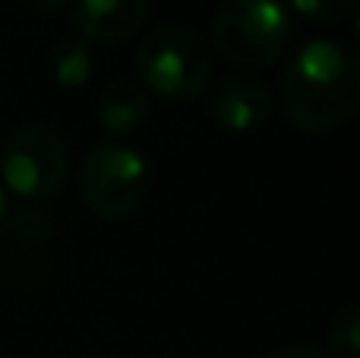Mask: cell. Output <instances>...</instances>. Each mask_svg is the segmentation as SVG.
Instances as JSON below:
<instances>
[{
  "label": "cell",
  "mask_w": 360,
  "mask_h": 358,
  "mask_svg": "<svg viewBox=\"0 0 360 358\" xmlns=\"http://www.w3.org/2000/svg\"><path fill=\"white\" fill-rule=\"evenodd\" d=\"M54 235V216L44 203H22L19 209H10L4 238H0V270L13 279L38 276L32 270V260H41L44 245Z\"/></svg>",
  "instance_id": "cell-7"
},
{
  "label": "cell",
  "mask_w": 360,
  "mask_h": 358,
  "mask_svg": "<svg viewBox=\"0 0 360 358\" xmlns=\"http://www.w3.org/2000/svg\"><path fill=\"white\" fill-rule=\"evenodd\" d=\"M63 137L48 124H22L0 146V187L22 203H48L67 181Z\"/></svg>",
  "instance_id": "cell-4"
},
{
  "label": "cell",
  "mask_w": 360,
  "mask_h": 358,
  "mask_svg": "<svg viewBox=\"0 0 360 358\" xmlns=\"http://www.w3.org/2000/svg\"><path fill=\"white\" fill-rule=\"evenodd\" d=\"M149 19V0H73L70 25L89 44H117L136 35Z\"/></svg>",
  "instance_id": "cell-8"
},
{
  "label": "cell",
  "mask_w": 360,
  "mask_h": 358,
  "mask_svg": "<svg viewBox=\"0 0 360 358\" xmlns=\"http://www.w3.org/2000/svg\"><path fill=\"white\" fill-rule=\"evenodd\" d=\"M300 16L313 19V23H323V25H332V23H345L357 13V0H288Z\"/></svg>",
  "instance_id": "cell-12"
},
{
  "label": "cell",
  "mask_w": 360,
  "mask_h": 358,
  "mask_svg": "<svg viewBox=\"0 0 360 358\" xmlns=\"http://www.w3.org/2000/svg\"><path fill=\"white\" fill-rule=\"evenodd\" d=\"M275 111V99L262 80L250 73L224 76L209 95V114L224 133H253L266 127Z\"/></svg>",
  "instance_id": "cell-6"
},
{
  "label": "cell",
  "mask_w": 360,
  "mask_h": 358,
  "mask_svg": "<svg viewBox=\"0 0 360 358\" xmlns=\"http://www.w3.org/2000/svg\"><path fill=\"white\" fill-rule=\"evenodd\" d=\"M139 86L165 101H193L212 80V48L196 29L165 23L136 48Z\"/></svg>",
  "instance_id": "cell-2"
},
{
  "label": "cell",
  "mask_w": 360,
  "mask_h": 358,
  "mask_svg": "<svg viewBox=\"0 0 360 358\" xmlns=\"http://www.w3.org/2000/svg\"><path fill=\"white\" fill-rule=\"evenodd\" d=\"M152 168L133 146L98 143L86 152L79 168V190L86 206L101 219H127L146 203Z\"/></svg>",
  "instance_id": "cell-5"
},
{
  "label": "cell",
  "mask_w": 360,
  "mask_h": 358,
  "mask_svg": "<svg viewBox=\"0 0 360 358\" xmlns=\"http://www.w3.org/2000/svg\"><path fill=\"white\" fill-rule=\"evenodd\" d=\"M326 346L335 358H360V311L357 304H345L329 323V336H326Z\"/></svg>",
  "instance_id": "cell-11"
},
{
  "label": "cell",
  "mask_w": 360,
  "mask_h": 358,
  "mask_svg": "<svg viewBox=\"0 0 360 358\" xmlns=\"http://www.w3.org/2000/svg\"><path fill=\"white\" fill-rule=\"evenodd\" d=\"M149 118V92L136 80H111L98 95V124L114 137L136 133Z\"/></svg>",
  "instance_id": "cell-9"
},
{
  "label": "cell",
  "mask_w": 360,
  "mask_h": 358,
  "mask_svg": "<svg viewBox=\"0 0 360 358\" xmlns=\"http://www.w3.org/2000/svg\"><path fill=\"white\" fill-rule=\"evenodd\" d=\"M294 35L285 0H224L212 23V51L234 67L256 70L275 63Z\"/></svg>",
  "instance_id": "cell-3"
},
{
  "label": "cell",
  "mask_w": 360,
  "mask_h": 358,
  "mask_svg": "<svg viewBox=\"0 0 360 358\" xmlns=\"http://www.w3.org/2000/svg\"><path fill=\"white\" fill-rule=\"evenodd\" d=\"M25 6H29L32 13H38V16H54V13H60L63 6L70 4V0H22Z\"/></svg>",
  "instance_id": "cell-14"
},
{
  "label": "cell",
  "mask_w": 360,
  "mask_h": 358,
  "mask_svg": "<svg viewBox=\"0 0 360 358\" xmlns=\"http://www.w3.org/2000/svg\"><path fill=\"white\" fill-rule=\"evenodd\" d=\"M266 358H329L323 349H313V346H300V342H291V346H281L275 352H269Z\"/></svg>",
  "instance_id": "cell-13"
},
{
  "label": "cell",
  "mask_w": 360,
  "mask_h": 358,
  "mask_svg": "<svg viewBox=\"0 0 360 358\" xmlns=\"http://www.w3.org/2000/svg\"><path fill=\"white\" fill-rule=\"evenodd\" d=\"M6 219H10V197L6 190L0 187V238H4V228H6Z\"/></svg>",
  "instance_id": "cell-15"
},
{
  "label": "cell",
  "mask_w": 360,
  "mask_h": 358,
  "mask_svg": "<svg viewBox=\"0 0 360 358\" xmlns=\"http://www.w3.org/2000/svg\"><path fill=\"white\" fill-rule=\"evenodd\" d=\"M278 99L300 133H332L354 118L360 101V57L348 42L310 38L285 61Z\"/></svg>",
  "instance_id": "cell-1"
},
{
  "label": "cell",
  "mask_w": 360,
  "mask_h": 358,
  "mask_svg": "<svg viewBox=\"0 0 360 358\" xmlns=\"http://www.w3.org/2000/svg\"><path fill=\"white\" fill-rule=\"evenodd\" d=\"M95 73V51L86 38H60L48 51V76L63 89H79Z\"/></svg>",
  "instance_id": "cell-10"
}]
</instances>
